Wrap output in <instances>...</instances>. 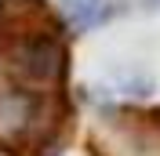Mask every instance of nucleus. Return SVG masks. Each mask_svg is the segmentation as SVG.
Segmentation results:
<instances>
[{
    "mask_svg": "<svg viewBox=\"0 0 160 156\" xmlns=\"http://www.w3.org/2000/svg\"><path fill=\"white\" fill-rule=\"evenodd\" d=\"M73 11V26L77 29H88V26H95V22L109 18V7L102 4V0H66Z\"/></svg>",
    "mask_w": 160,
    "mask_h": 156,
    "instance_id": "obj_1",
    "label": "nucleus"
}]
</instances>
